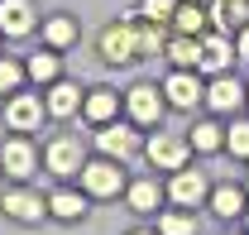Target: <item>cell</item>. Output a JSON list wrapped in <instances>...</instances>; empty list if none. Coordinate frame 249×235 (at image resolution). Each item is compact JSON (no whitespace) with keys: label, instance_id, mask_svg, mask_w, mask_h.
<instances>
[{"label":"cell","instance_id":"3","mask_svg":"<svg viewBox=\"0 0 249 235\" xmlns=\"http://www.w3.org/2000/svg\"><path fill=\"white\" fill-rule=\"evenodd\" d=\"M101 53L106 62H134L139 58V34H134V20H124V24H110V29L101 34Z\"/></svg>","mask_w":249,"mask_h":235},{"label":"cell","instance_id":"1","mask_svg":"<svg viewBox=\"0 0 249 235\" xmlns=\"http://www.w3.org/2000/svg\"><path fill=\"white\" fill-rule=\"evenodd\" d=\"M120 187H124V173H120V163H115L110 154L82 163V192H91V197H115Z\"/></svg>","mask_w":249,"mask_h":235},{"label":"cell","instance_id":"25","mask_svg":"<svg viewBox=\"0 0 249 235\" xmlns=\"http://www.w3.org/2000/svg\"><path fill=\"white\" fill-rule=\"evenodd\" d=\"M24 77H29V67H24V62H15V58H0V96H15Z\"/></svg>","mask_w":249,"mask_h":235},{"label":"cell","instance_id":"2","mask_svg":"<svg viewBox=\"0 0 249 235\" xmlns=\"http://www.w3.org/2000/svg\"><path fill=\"white\" fill-rule=\"evenodd\" d=\"M144 154H149V163H154V168H163V173H178V168H187L192 139H182V135H154V139L144 144Z\"/></svg>","mask_w":249,"mask_h":235},{"label":"cell","instance_id":"13","mask_svg":"<svg viewBox=\"0 0 249 235\" xmlns=\"http://www.w3.org/2000/svg\"><path fill=\"white\" fill-rule=\"evenodd\" d=\"M43 197H34V192H24V187H15V192H5V197H0V211H5V216H15V221H24V226H29V221H38V216H43Z\"/></svg>","mask_w":249,"mask_h":235},{"label":"cell","instance_id":"33","mask_svg":"<svg viewBox=\"0 0 249 235\" xmlns=\"http://www.w3.org/2000/svg\"><path fill=\"white\" fill-rule=\"evenodd\" d=\"M196 5H201V0H196Z\"/></svg>","mask_w":249,"mask_h":235},{"label":"cell","instance_id":"15","mask_svg":"<svg viewBox=\"0 0 249 235\" xmlns=\"http://www.w3.org/2000/svg\"><path fill=\"white\" fill-rule=\"evenodd\" d=\"M168 192H173V202H178V206H196L201 197H206V177H201V173H187V168H178Z\"/></svg>","mask_w":249,"mask_h":235},{"label":"cell","instance_id":"18","mask_svg":"<svg viewBox=\"0 0 249 235\" xmlns=\"http://www.w3.org/2000/svg\"><path fill=\"white\" fill-rule=\"evenodd\" d=\"M187 139H192L196 154H216V149H225V130H220L216 120H201V125L187 130Z\"/></svg>","mask_w":249,"mask_h":235},{"label":"cell","instance_id":"17","mask_svg":"<svg viewBox=\"0 0 249 235\" xmlns=\"http://www.w3.org/2000/svg\"><path fill=\"white\" fill-rule=\"evenodd\" d=\"M24 67H29V77H34V82H43V87H48V82H58V72H62L58 48H48V43H43V48H38V53H34Z\"/></svg>","mask_w":249,"mask_h":235},{"label":"cell","instance_id":"20","mask_svg":"<svg viewBox=\"0 0 249 235\" xmlns=\"http://www.w3.org/2000/svg\"><path fill=\"white\" fill-rule=\"evenodd\" d=\"M48 211H53L58 221H77V216H87V197H82V192H53V197H48Z\"/></svg>","mask_w":249,"mask_h":235},{"label":"cell","instance_id":"22","mask_svg":"<svg viewBox=\"0 0 249 235\" xmlns=\"http://www.w3.org/2000/svg\"><path fill=\"white\" fill-rule=\"evenodd\" d=\"M168 58L178 62V67H196V62H201V39H192V34H178V39L168 43Z\"/></svg>","mask_w":249,"mask_h":235},{"label":"cell","instance_id":"30","mask_svg":"<svg viewBox=\"0 0 249 235\" xmlns=\"http://www.w3.org/2000/svg\"><path fill=\"white\" fill-rule=\"evenodd\" d=\"M240 53H245V58H249V34H245V39H240Z\"/></svg>","mask_w":249,"mask_h":235},{"label":"cell","instance_id":"7","mask_svg":"<svg viewBox=\"0 0 249 235\" xmlns=\"http://www.w3.org/2000/svg\"><path fill=\"white\" fill-rule=\"evenodd\" d=\"M230 58H235V48H230V39L225 34H201V62H196V72H230Z\"/></svg>","mask_w":249,"mask_h":235},{"label":"cell","instance_id":"6","mask_svg":"<svg viewBox=\"0 0 249 235\" xmlns=\"http://www.w3.org/2000/svg\"><path fill=\"white\" fill-rule=\"evenodd\" d=\"M0 168L10 177H29L34 168H38V154H34V144L15 130V139H5V149H0Z\"/></svg>","mask_w":249,"mask_h":235},{"label":"cell","instance_id":"35","mask_svg":"<svg viewBox=\"0 0 249 235\" xmlns=\"http://www.w3.org/2000/svg\"><path fill=\"white\" fill-rule=\"evenodd\" d=\"M245 187H249V182H245Z\"/></svg>","mask_w":249,"mask_h":235},{"label":"cell","instance_id":"10","mask_svg":"<svg viewBox=\"0 0 249 235\" xmlns=\"http://www.w3.org/2000/svg\"><path fill=\"white\" fill-rule=\"evenodd\" d=\"M163 96H168V101H173L178 111H192V106H196V101H201L206 91H201V82L192 77V67H178V72L168 77V87H163Z\"/></svg>","mask_w":249,"mask_h":235},{"label":"cell","instance_id":"19","mask_svg":"<svg viewBox=\"0 0 249 235\" xmlns=\"http://www.w3.org/2000/svg\"><path fill=\"white\" fill-rule=\"evenodd\" d=\"M43 43H48V48H67V43H77V24H72V15H53V20H43Z\"/></svg>","mask_w":249,"mask_h":235},{"label":"cell","instance_id":"23","mask_svg":"<svg viewBox=\"0 0 249 235\" xmlns=\"http://www.w3.org/2000/svg\"><path fill=\"white\" fill-rule=\"evenodd\" d=\"M211 211L225 216V221L240 216V211H245V192H240V187H216V192H211Z\"/></svg>","mask_w":249,"mask_h":235},{"label":"cell","instance_id":"14","mask_svg":"<svg viewBox=\"0 0 249 235\" xmlns=\"http://www.w3.org/2000/svg\"><path fill=\"white\" fill-rule=\"evenodd\" d=\"M120 91H110V87H96L91 96H87V101H82V116L91 120V125H106V120H115L120 116Z\"/></svg>","mask_w":249,"mask_h":235},{"label":"cell","instance_id":"32","mask_svg":"<svg viewBox=\"0 0 249 235\" xmlns=\"http://www.w3.org/2000/svg\"><path fill=\"white\" fill-rule=\"evenodd\" d=\"M245 221H249V211H245Z\"/></svg>","mask_w":249,"mask_h":235},{"label":"cell","instance_id":"29","mask_svg":"<svg viewBox=\"0 0 249 235\" xmlns=\"http://www.w3.org/2000/svg\"><path fill=\"white\" fill-rule=\"evenodd\" d=\"M139 15H149V20L163 24V20H173V15H178V0H144V5H139Z\"/></svg>","mask_w":249,"mask_h":235},{"label":"cell","instance_id":"24","mask_svg":"<svg viewBox=\"0 0 249 235\" xmlns=\"http://www.w3.org/2000/svg\"><path fill=\"white\" fill-rule=\"evenodd\" d=\"M249 20V0H216V24L220 29H240Z\"/></svg>","mask_w":249,"mask_h":235},{"label":"cell","instance_id":"27","mask_svg":"<svg viewBox=\"0 0 249 235\" xmlns=\"http://www.w3.org/2000/svg\"><path fill=\"white\" fill-rule=\"evenodd\" d=\"M158 197H163L158 182H134V187H129V206H134V211H154Z\"/></svg>","mask_w":249,"mask_h":235},{"label":"cell","instance_id":"21","mask_svg":"<svg viewBox=\"0 0 249 235\" xmlns=\"http://www.w3.org/2000/svg\"><path fill=\"white\" fill-rule=\"evenodd\" d=\"M173 24H178V34H192V39H201V29H206V10H201L196 0H187V5H178Z\"/></svg>","mask_w":249,"mask_h":235},{"label":"cell","instance_id":"31","mask_svg":"<svg viewBox=\"0 0 249 235\" xmlns=\"http://www.w3.org/2000/svg\"><path fill=\"white\" fill-rule=\"evenodd\" d=\"M134 235H149V231H134Z\"/></svg>","mask_w":249,"mask_h":235},{"label":"cell","instance_id":"12","mask_svg":"<svg viewBox=\"0 0 249 235\" xmlns=\"http://www.w3.org/2000/svg\"><path fill=\"white\" fill-rule=\"evenodd\" d=\"M43 158H48V173H58V177L82 173V144H77V139H53Z\"/></svg>","mask_w":249,"mask_h":235},{"label":"cell","instance_id":"11","mask_svg":"<svg viewBox=\"0 0 249 235\" xmlns=\"http://www.w3.org/2000/svg\"><path fill=\"white\" fill-rule=\"evenodd\" d=\"M34 29V5L29 0H0V34L5 39H24Z\"/></svg>","mask_w":249,"mask_h":235},{"label":"cell","instance_id":"34","mask_svg":"<svg viewBox=\"0 0 249 235\" xmlns=\"http://www.w3.org/2000/svg\"><path fill=\"white\" fill-rule=\"evenodd\" d=\"M0 173H5V168H0Z\"/></svg>","mask_w":249,"mask_h":235},{"label":"cell","instance_id":"5","mask_svg":"<svg viewBox=\"0 0 249 235\" xmlns=\"http://www.w3.org/2000/svg\"><path fill=\"white\" fill-rule=\"evenodd\" d=\"M43 116H48L43 96H10V101H5V120H10V130H19V135L38 130Z\"/></svg>","mask_w":249,"mask_h":235},{"label":"cell","instance_id":"4","mask_svg":"<svg viewBox=\"0 0 249 235\" xmlns=\"http://www.w3.org/2000/svg\"><path fill=\"white\" fill-rule=\"evenodd\" d=\"M124 111H129L134 125H158L163 120V96H158V87H149V82L129 87L124 91Z\"/></svg>","mask_w":249,"mask_h":235},{"label":"cell","instance_id":"28","mask_svg":"<svg viewBox=\"0 0 249 235\" xmlns=\"http://www.w3.org/2000/svg\"><path fill=\"white\" fill-rule=\"evenodd\" d=\"M225 149H230L235 158H249V120H235V125L225 130Z\"/></svg>","mask_w":249,"mask_h":235},{"label":"cell","instance_id":"8","mask_svg":"<svg viewBox=\"0 0 249 235\" xmlns=\"http://www.w3.org/2000/svg\"><path fill=\"white\" fill-rule=\"evenodd\" d=\"M96 144H101V154H110V158H129V154L139 149V135H134V125H115V120H106L101 135H96Z\"/></svg>","mask_w":249,"mask_h":235},{"label":"cell","instance_id":"16","mask_svg":"<svg viewBox=\"0 0 249 235\" xmlns=\"http://www.w3.org/2000/svg\"><path fill=\"white\" fill-rule=\"evenodd\" d=\"M206 101H211V106H216V111H235V106H240V101H245V87H240V82H235V77H230V72H220L216 82H211V87H206Z\"/></svg>","mask_w":249,"mask_h":235},{"label":"cell","instance_id":"9","mask_svg":"<svg viewBox=\"0 0 249 235\" xmlns=\"http://www.w3.org/2000/svg\"><path fill=\"white\" fill-rule=\"evenodd\" d=\"M82 101H87V96H82V91L72 87V82H48V91H43V106H48V116H58V120H67V116H77V111H82Z\"/></svg>","mask_w":249,"mask_h":235},{"label":"cell","instance_id":"26","mask_svg":"<svg viewBox=\"0 0 249 235\" xmlns=\"http://www.w3.org/2000/svg\"><path fill=\"white\" fill-rule=\"evenodd\" d=\"M192 231H196V221L187 211H163L158 216V235H192Z\"/></svg>","mask_w":249,"mask_h":235}]
</instances>
